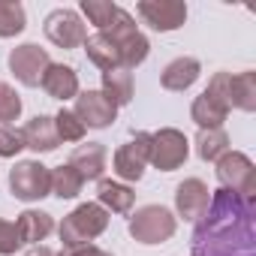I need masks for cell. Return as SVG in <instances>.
<instances>
[{
	"mask_svg": "<svg viewBox=\"0 0 256 256\" xmlns=\"http://www.w3.org/2000/svg\"><path fill=\"white\" fill-rule=\"evenodd\" d=\"M256 211L232 190H214L205 214L193 229V256H256Z\"/></svg>",
	"mask_w": 256,
	"mask_h": 256,
	"instance_id": "obj_1",
	"label": "cell"
},
{
	"mask_svg": "<svg viewBox=\"0 0 256 256\" xmlns=\"http://www.w3.org/2000/svg\"><path fill=\"white\" fill-rule=\"evenodd\" d=\"M108 226V211L100 202H84L76 211H70L60 223V241L66 250L88 247L94 238H100Z\"/></svg>",
	"mask_w": 256,
	"mask_h": 256,
	"instance_id": "obj_2",
	"label": "cell"
},
{
	"mask_svg": "<svg viewBox=\"0 0 256 256\" xmlns=\"http://www.w3.org/2000/svg\"><path fill=\"white\" fill-rule=\"evenodd\" d=\"M217 181L223 190H232L247 208L256 211V166L241 151H226L217 160Z\"/></svg>",
	"mask_w": 256,
	"mask_h": 256,
	"instance_id": "obj_3",
	"label": "cell"
},
{
	"mask_svg": "<svg viewBox=\"0 0 256 256\" xmlns=\"http://www.w3.org/2000/svg\"><path fill=\"white\" fill-rule=\"evenodd\" d=\"M229 114V72H217L208 88L193 100L190 106V118L199 124V130H214V126H223Z\"/></svg>",
	"mask_w": 256,
	"mask_h": 256,
	"instance_id": "obj_4",
	"label": "cell"
},
{
	"mask_svg": "<svg viewBox=\"0 0 256 256\" xmlns=\"http://www.w3.org/2000/svg\"><path fill=\"white\" fill-rule=\"evenodd\" d=\"M175 229H178V220L163 205H145L130 217V235L139 244H163L175 235Z\"/></svg>",
	"mask_w": 256,
	"mask_h": 256,
	"instance_id": "obj_5",
	"label": "cell"
},
{
	"mask_svg": "<svg viewBox=\"0 0 256 256\" xmlns=\"http://www.w3.org/2000/svg\"><path fill=\"white\" fill-rule=\"evenodd\" d=\"M10 190L22 202H40L52 193V169L40 160H22L10 172Z\"/></svg>",
	"mask_w": 256,
	"mask_h": 256,
	"instance_id": "obj_6",
	"label": "cell"
},
{
	"mask_svg": "<svg viewBox=\"0 0 256 256\" xmlns=\"http://www.w3.org/2000/svg\"><path fill=\"white\" fill-rule=\"evenodd\" d=\"M151 163V133H133V139L114 151L112 169L120 181H139Z\"/></svg>",
	"mask_w": 256,
	"mask_h": 256,
	"instance_id": "obj_7",
	"label": "cell"
},
{
	"mask_svg": "<svg viewBox=\"0 0 256 256\" xmlns=\"http://www.w3.org/2000/svg\"><path fill=\"white\" fill-rule=\"evenodd\" d=\"M187 154H190V145L181 130L166 126L160 133H151V163L160 172H175L178 166H184Z\"/></svg>",
	"mask_w": 256,
	"mask_h": 256,
	"instance_id": "obj_8",
	"label": "cell"
},
{
	"mask_svg": "<svg viewBox=\"0 0 256 256\" xmlns=\"http://www.w3.org/2000/svg\"><path fill=\"white\" fill-rule=\"evenodd\" d=\"M48 66H52V58L36 42H24V46H18V48L10 52V70L28 88H36L42 82V76H46Z\"/></svg>",
	"mask_w": 256,
	"mask_h": 256,
	"instance_id": "obj_9",
	"label": "cell"
},
{
	"mask_svg": "<svg viewBox=\"0 0 256 256\" xmlns=\"http://www.w3.org/2000/svg\"><path fill=\"white\" fill-rule=\"evenodd\" d=\"M136 12L142 16V22L160 34L178 30L187 22V4L181 0H139Z\"/></svg>",
	"mask_w": 256,
	"mask_h": 256,
	"instance_id": "obj_10",
	"label": "cell"
},
{
	"mask_svg": "<svg viewBox=\"0 0 256 256\" xmlns=\"http://www.w3.org/2000/svg\"><path fill=\"white\" fill-rule=\"evenodd\" d=\"M46 36L58 48H78L88 40V28L82 24L78 12L72 10H54L46 16Z\"/></svg>",
	"mask_w": 256,
	"mask_h": 256,
	"instance_id": "obj_11",
	"label": "cell"
},
{
	"mask_svg": "<svg viewBox=\"0 0 256 256\" xmlns=\"http://www.w3.org/2000/svg\"><path fill=\"white\" fill-rule=\"evenodd\" d=\"M76 118L88 126H94V130H102V126H108L118 114V108L112 106V100L102 94V90H82L76 96Z\"/></svg>",
	"mask_w": 256,
	"mask_h": 256,
	"instance_id": "obj_12",
	"label": "cell"
},
{
	"mask_svg": "<svg viewBox=\"0 0 256 256\" xmlns=\"http://www.w3.org/2000/svg\"><path fill=\"white\" fill-rule=\"evenodd\" d=\"M208 202H211V190L199 178H187L175 190V208H178V217H184V220H199L205 214Z\"/></svg>",
	"mask_w": 256,
	"mask_h": 256,
	"instance_id": "obj_13",
	"label": "cell"
},
{
	"mask_svg": "<svg viewBox=\"0 0 256 256\" xmlns=\"http://www.w3.org/2000/svg\"><path fill=\"white\" fill-rule=\"evenodd\" d=\"M22 136H24V148L36 151V154H48L60 145L58 130H54V118L48 114H36L22 126Z\"/></svg>",
	"mask_w": 256,
	"mask_h": 256,
	"instance_id": "obj_14",
	"label": "cell"
},
{
	"mask_svg": "<svg viewBox=\"0 0 256 256\" xmlns=\"http://www.w3.org/2000/svg\"><path fill=\"white\" fill-rule=\"evenodd\" d=\"M106 148L100 142H88V145H78L70 157V166L82 175V181H100L102 172H106Z\"/></svg>",
	"mask_w": 256,
	"mask_h": 256,
	"instance_id": "obj_15",
	"label": "cell"
},
{
	"mask_svg": "<svg viewBox=\"0 0 256 256\" xmlns=\"http://www.w3.org/2000/svg\"><path fill=\"white\" fill-rule=\"evenodd\" d=\"M42 90L48 94V96H54V100H72V96H78V76H76V70L72 66H64V64H52L48 70H46V76H42Z\"/></svg>",
	"mask_w": 256,
	"mask_h": 256,
	"instance_id": "obj_16",
	"label": "cell"
},
{
	"mask_svg": "<svg viewBox=\"0 0 256 256\" xmlns=\"http://www.w3.org/2000/svg\"><path fill=\"white\" fill-rule=\"evenodd\" d=\"M16 229H18L22 244H34V247H36L40 241H46V238L54 232V217L46 214V211H34V208H28V211L18 214Z\"/></svg>",
	"mask_w": 256,
	"mask_h": 256,
	"instance_id": "obj_17",
	"label": "cell"
},
{
	"mask_svg": "<svg viewBox=\"0 0 256 256\" xmlns=\"http://www.w3.org/2000/svg\"><path fill=\"white\" fill-rule=\"evenodd\" d=\"M84 52H88V60H90V64H96L102 72H108V70H118V66H120V48H118V42H114L106 30H100V34L88 36V40H84Z\"/></svg>",
	"mask_w": 256,
	"mask_h": 256,
	"instance_id": "obj_18",
	"label": "cell"
},
{
	"mask_svg": "<svg viewBox=\"0 0 256 256\" xmlns=\"http://www.w3.org/2000/svg\"><path fill=\"white\" fill-rule=\"evenodd\" d=\"M199 72H202V66H199L196 58H175V60L163 70L160 84H163L166 90H187V88L196 84Z\"/></svg>",
	"mask_w": 256,
	"mask_h": 256,
	"instance_id": "obj_19",
	"label": "cell"
},
{
	"mask_svg": "<svg viewBox=\"0 0 256 256\" xmlns=\"http://www.w3.org/2000/svg\"><path fill=\"white\" fill-rule=\"evenodd\" d=\"M96 199L106 211H114V214H130L133 211V202H136V193L126 187V184H118V181H108V178H100L96 184Z\"/></svg>",
	"mask_w": 256,
	"mask_h": 256,
	"instance_id": "obj_20",
	"label": "cell"
},
{
	"mask_svg": "<svg viewBox=\"0 0 256 256\" xmlns=\"http://www.w3.org/2000/svg\"><path fill=\"white\" fill-rule=\"evenodd\" d=\"M241 108V112H253L256 108V72H229V108Z\"/></svg>",
	"mask_w": 256,
	"mask_h": 256,
	"instance_id": "obj_21",
	"label": "cell"
},
{
	"mask_svg": "<svg viewBox=\"0 0 256 256\" xmlns=\"http://www.w3.org/2000/svg\"><path fill=\"white\" fill-rule=\"evenodd\" d=\"M102 94L112 100L114 108L118 106H126V102L133 100V72L124 70V66L102 72Z\"/></svg>",
	"mask_w": 256,
	"mask_h": 256,
	"instance_id": "obj_22",
	"label": "cell"
},
{
	"mask_svg": "<svg viewBox=\"0 0 256 256\" xmlns=\"http://www.w3.org/2000/svg\"><path fill=\"white\" fill-rule=\"evenodd\" d=\"M226 151H229V136H226L223 126H214V130H199V136H196V154L205 163H217Z\"/></svg>",
	"mask_w": 256,
	"mask_h": 256,
	"instance_id": "obj_23",
	"label": "cell"
},
{
	"mask_svg": "<svg viewBox=\"0 0 256 256\" xmlns=\"http://www.w3.org/2000/svg\"><path fill=\"white\" fill-rule=\"evenodd\" d=\"M82 187H84V181H82V175H78L70 163L52 169V193H54L58 199H76V196L82 193Z\"/></svg>",
	"mask_w": 256,
	"mask_h": 256,
	"instance_id": "obj_24",
	"label": "cell"
},
{
	"mask_svg": "<svg viewBox=\"0 0 256 256\" xmlns=\"http://www.w3.org/2000/svg\"><path fill=\"white\" fill-rule=\"evenodd\" d=\"M28 24L24 6L16 0H0V36H18Z\"/></svg>",
	"mask_w": 256,
	"mask_h": 256,
	"instance_id": "obj_25",
	"label": "cell"
},
{
	"mask_svg": "<svg viewBox=\"0 0 256 256\" xmlns=\"http://www.w3.org/2000/svg\"><path fill=\"white\" fill-rule=\"evenodd\" d=\"M118 10H120V6H114L112 0H82V12H84L88 22L96 24L100 30H108V28H112Z\"/></svg>",
	"mask_w": 256,
	"mask_h": 256,
	"instance_id": "obj_26",
	"label": "cell"
},
{
	"mask_svg": "<svg viewBox=\"0 0 256 256\" xmlns=\"http://www.w3.org/2000/svg\"><path fill=\"white\" fill-rule=\"evenodd\" d=\"M54 130H58L60 142H82L84 139V124L76 118L72 108H60L54 114Z\"/></svg>",
	"mask_w": 256,
	"mask_h": 256,
	"instance_id": "obj_27",
	"label": "cell"
},
{
	"mask_svg": "<svg viewBox=\"0 0 256 256\" xmlns=\"http://www.w3.org/2000/svg\"><path fill=\"white\" fill-rule=\"evenodd\" d=\"M120 48V66L124 70H133V66H139V64H145V58H148V40H145V34H136V36H130L126 42H120L118 46Z\"/></svg>",
	"mask_w": 256,
	"mask_h": 256,
	"instance_id": "obj_28",
	"label": "cell"
},
{
	"mask_svg": "<svg viewBox=\"0 0 256 256\" xmlns=\"http://www.w3.org/2000/svg\"><path fill=\"white\" fill-rule=\"evenodd\" d=\"M22 114V96L16 94L12 84L0 82V124L10 126V120H18Z\"/></svg>",
	"mask_w": 256,
	"mask_h": 256,
	"instance_id": "obj_29",
	"label": "cell"
},
{
	"mask_svg": "<svg viewBox=\"0 0 256 256\" xmlns=\"http://www.w3.org/2000/svg\"><path fill=\"white\" fill-rule=\"evenodd\" d=\"M24 148V136L16 126H0V157H16Z\"/></svg>",
	"mask_w": 256,
	"mask_h": 256,
	"instance_id": "obj_30",
	"label": "cell"
},
{
	"mask_svg": "<svg viewBox=\"0 0 256 256\" xmlns=\"http://www.w3.org/2000/svg\"><path fill=\"white\" fill-rule=\"evenodd\" d=\"M18 247H22V238H18L16 223H10V220L0 217V256H10V253H16Z\"/></svg>",
	"mask_w": 256,
	"mask_h": 256,
	"instance_id": "obj_31",
	"label": "cell"
},
{
	"mask_svg": "<svg viewBox=\"0 0 256 256\" xmlns=\"http://www.w3.org/2000/svg\"><path fill=\"white\" fill-rule=\"evenodd\" d=\"M58 256H112V253H106V250H100V247H94V244H88V247H72V250H60Z\"/></svg>",
	"mask_w": 256,
	"mask_h": 256,
	"instance_id": "obj_32",
	"label": "cell"
},
{
	"mask_svg": "<svg viewBox=\"0 0 256 256\" xmlns=\"http://www.w3.org/2000/svg\"><path fill=\"white\" fill-rule=\"evenodd\" d=\"M24 256H58V253H54L52 247H46V244H36V247H30Z\"/></svg>",
	"mask_w": 256,
	"mask_h": 256,
	"instance_id": "obj_33",
	"label": "cell"
}]
</instances>
